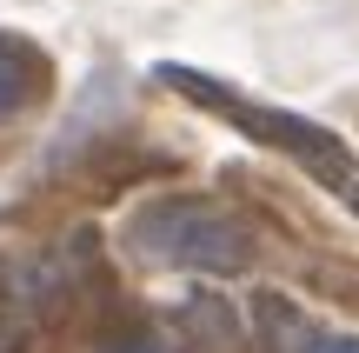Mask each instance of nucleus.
<instances>
[{
    "label": "nucleus",
    "instance_id": "obj_1",
    "mask_svg": "<svg viewBox=\"0 0 359 353\" xmlns=\"http://www.w3.org/2000/svg\"><path fill=\"white\" fill-rule=\"evenodd\" d=\"M160 80H167L173 93H187L193 107L233 120L246 140H259V147H273V154H286L293 167H306L326 194H339L359 213V154L339 140L333 127H320V120H306V114H286V107H266V100H253V93H240V87H226V80L200 74V67H180V60L160 67Z\"/></svg>",
    "mask_w": 359,
    "mask_h": 353
},
{
    "label": "nucleus",
    "instance_id": "obj_2",
    "mask_svg": "<svg viewBox=\"0 0 359 353\" xmlns=\"http://www.w3.org/2000/svg\"><path fill=\"white\" fill-rule=\"evenodd\" d=\"M127 247L147 267H173V274H213L233 280L253 267V227L206 194H160L127 213Z\"/></svg>",
    "mask_w": 359,
    "mask_h": 353
},
{
    "label": "nucleus",
    "instance_id": "obj_3",
    "mask_svg": "<svg viewBox=\"0 0 359 353\" xmlns=\"http://www.w3.org/2000/svg\"><path fill=\"white\" fill-rule=\"evenodd\" d=\"M47 93H53V60L27 34H7V27H0V127L34 114Z\"/></svg>",
    "mask_w": 359,
    "mask_h": 353
},
{
    "label": "nucleus",
    "instance_id": "obj_4",
    "mask_svg": "<svg viewBox=\"0 0 359 353\" xmlns=\"http://www.w3.org/2000/svg\"><path fill=\"white\" fill-rule=\"evenodd\" d=\"M259 327H266V347L273 353H306L313 340H320V333H306V320H299V307H286L280 293H259Z\"/></svg>",
    "mask_w": 359,
    "mask_h": 353
},
{
    "label": "nucleus",
    "instance_id": "obj_5",
    "mask_svg": "<svg viewBox=\"0 0 359 353\" xmlns=\"http://www.w3.org/2000/svg\"><path fill=\"white\" fill-rule=\"evenodd\" d=\"M306 353H359V333H320Z\"/></svg>",
    "mask_w": 359,
    "mask_h": 353
},
{
    "label": "nucleus",
    "instance_id": "obj_6",
    "mask_svg": "<svg viewBox=\"0 0 359 353\" xmlns=\"http://www.w3.org/2000/svg\"><path fill=\"white\" fill-rule=\"evenodd\" d=\"M20 333H27L20 320H13V314H0V353H13V347H20Z\"/></svg>",
    "mask_w": 359,
    "mask_h": 353
}]
</instances>
